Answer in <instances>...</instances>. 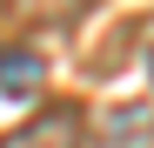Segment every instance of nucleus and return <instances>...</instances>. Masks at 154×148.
<instances>
[{
    "instance_id": "nucleus-2",
    "label": "nucleus",
    "mask_w": 154,
    "mask_h": 148,
    "mask_svg": "<svg viewBox=\"0 0 154 148\" xmlns=\"http://www.w3.org/2000/svg\"><path fill=\"white\" fill-rule=\"evenodd\" d=\"M94 0H0V27H74Z\"/></svg>"
},
{
    "instance_id": "nucleus-4",
    "label": "nucleus",
    "mask_w": 154,
    "mask_h": 148,
    "mask_svg": "<svg viewBox=\"0 0 154 148\" xmlns=\"http://www.w3.org/2000/svg\"><path fill=\"white\" fill-rule=\"evenodd\" d=\"M100 135H107L114 148H154V108H147V101H134V108H107Z\"/></svg>"
},
{
    "instance_id": "nucleus-1",
    "label": "nucleus",
    "mask_w": 154,
    "mask_h": 148,
    "mask_svg": "<svg viewBox=\"0 0 154 148\" xmlns=\"http://www.w3.org/2000/svg\"><path fill=\"white\" fill-rule=\"evenodd\" d=\"M0 148H87V114L74 101H47L40 114H27L20 128L0 135Z\"/></svg>"
},
{
    "instance_id": "nucleus-3",
    "label": "nucleus",
    "mask_w": 154,
    "mask_h": 148,
    "mask_svg": "<svg viewBox=\"0 0 154 148\" xmlns=\"http://www.w3.org/2000/svg\"><path fill=\"white\" fill-rule=\"evenodd\" d=\"M40 88H47V61L34 47H0V94H7V101H27Z\"/></svg>"
},
{
    "instance_id": "nucleus-5",
    "label": "nucleus",
    "mask_w": 154,
    "mask_h": 148,
    "mask_svg": "<svg viewBox=\"0 0 154 148\" xmlns=\"http://www.w3.org/2000/svg\"><path fill=\"white\" fill-rule=\"evenodd\" d=\"M147 74H154V54H147Z\"/></svg>"
}]
</instances>
